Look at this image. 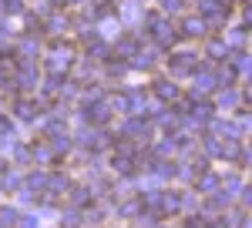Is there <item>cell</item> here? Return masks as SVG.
Masks as SVG:
<instances>
[{
	"instance_id": "1",
	"label": "cell",
	"mask_w": 252,
	"mask_h": 228,
	"mask_svg": "<svg viewBox=\"0 0 252 228\" xmlns=\"http://www.w3.org/2000/svg\"><path fill=\"white\" fill-rule=\"evenodd\" d=\"M195 64H198V57H195V54H178L172 60V74H189Z\"/></svg>"
},
{
	"instance_id": "2",
	"label": "cell",
	"mask_w": 252,
	"mask_h": 228,
	"mask_svg": "<svg viewBox=\"0 0 252 228\" xmlns=\"http://www.w3.org/2000/svg\"><path fill=\"white\" fill-rule=\"evenodd\" d=\"M182 30H185L189 37H202V34H205V20H202V17H189Z\"/></svg>"
},
{
	"instance_id": "3",
	"label": "cell",
	"mask_w": 252,
	"mask_h": 228,
	"mask_svg": "<svg viewBox=\"0 0 252 228\" xmlns=\"http://www.w3.org/2000/svg\"><path fill=\"white\" fill-rule=\"evenodd\" d=\"M67 64H71V51H58V54L51 57V67H54V71H58V67H67Z\"/></svg>"
},
{
	"instance_id": "4",
	"label": "cell",
	"mask_w": 252,
	"mask_h": 228,
	"mask_svg": "<svg viewBox=\"0 0 252 228\" xmlns=\"http://www.w3.org/2000/svg\"><path fill=\"white\" fill-rule=\"evenodd\" d=\"M178 94V87H175V84H168V81H161V84H158V97H165V101H168V97H175Z\"/></svg>"
},
{
	"instance_id": "5",
	"label": "cell",
	"mask_w": 252,
	"mask_h": 228,
	"mask_svg": "<svg viewBox=\"0 0 252 228\" xmlns=\"http://www.w3.org/2000/svg\"><path fill=\"white\" fill-rule=\"evenodd\" d=\"M0 225H17V211L3 208V211H0Z\"/></svg>"
},
{
	"instance_id": "6",
	"label": "cell",
	"mask_w": 252,
	"mask_h": 228,
	"mask_svg": "<svg viewBox=\"0 0 252 228\" xmlns=\"http://www.w3.org/2000/svg\"><path fill=\"white\" fill-rule=\"evenodd\" d=\"M88 117H94V121H108V108H104V104H97V108L88 111Z\"/></svg>"
},
{
	"instance_id": "7",
	"label": "cell",
	"mask_w": 252,
	"mask_h": 228,
	"mask_svg": "<svg viewBox=\"0 0 252 228\" xmlns=\"http://www.w3.org/2000/svg\"><path fill=\"white\" fill-rule=\"evenodd\" d=\"M161 205H165L168 211H175V208H178V195H165V201H161Z\"/></svg>"
},
{
	"instance_id": "8",
	"label": "cell",
	"mask_w": 252,
	"mask_h": 228,
	"mask_svg": "<svg viewBox=\"0 0 252 228\" xmlns=\"http://www.w3.org/2000/svg\"><path fill=\"white\" fill-rule=\"evenodd\" d=\"M209 54H225V44H222V40H212V44H209Z\"/></svg>"
},
{
	"instance_id": "9",
	"label": "cell",
	"mask_w": 252,
	"mask_h": 228,
	"mask_svg": "<svg viewBox=\"0 0 252 228\" xmlns=\"http://www.w3.org/2000/svg\"><path fill=\"white\" fill-rule=\"evenodd\" d=\"M17 114L20 117H34V108L31 104H17Z\"/></svg>"
},
{
	"instance_id": "10",
	"label": "cell",
	"mask_w": 252,
	"mask_h": 228,
	"mask_svg": "<svg viewBox=\"0 0 252 228\" xmlns=\"http://www.w3.org/2000/svg\"><path fill=\"white\" fill-rule=\"evenodd\" d=\"M61 228H78V215H67V218L61 222Z\"/></svg>"
},
{
	"instance_id": "11",
	"label": "cell",
	"mask_w": 252,
	"mask_h": 228,
	"mask_svg": "<svg viewBox=\"0 0 252 228\" xmlns=\"http://www.w3.org/2000/svg\"><path fill=\"white\" fill-rule=\"evenodd\" d=\"M198 87H202V91H209V87H212V77L202 74V77H198Z\"/></svg>"
},
{
	"instance_id": "12",
	"label": "cell",
	"mask_w": 252,
	"mask_h": 228,
	"mask_svg": "<svg viewBox=\"0 0 252 228\" xmlns=\"http://www.w3.org/2000/svg\"><path fill=\"white\" fill-rule=\"evenodd\" d=\"M189 228H209V222H202V218H198V222H189Z\"/></svg>"
},
{
	"instance_id": "13",
	"label": "cell",
	"mask_w": 252,
	"mask_h": 228,
	"mask_svg": "<svg viewBox=\"0 0 252 228\" xmlns=\"http://www.w3.org/2000/svg\"><path fill=\"white\" fill-rule=\"evenodd\" d=\"M246 205H252V188H249V191H246Z\"/></svg>"
},
{
	"instance_id": "14",
	"label": "cell",
	"mask_w": 252,
	"mask_h": 228,
	"mask_svg": "<svg viewBox=\"0 0 252 228\" xmlns=\"http://www.w3.org/2000/svg\"><path fill=\"white\" fill-rule=\"evenodd\" d=\"M7 128H10V124H7V121H3V117H0V131H7Z\"/></svg>"
},
{
	"instance_id": "15",
	"label": "cell",
	"mask_w": 252,
	"mask_h": 228,
	"mask_svg": "<svg viewBox=\"0 0 252 228\" xmlns=\"http://www.w3.org/2000/svg\"><path fill=\"white\" fill-rule=\"evenodd\" d=\"M242 228H252V222H246V225H242Z\"/></svg>"
},
{
	"instance_id": "16",
	"label": "cell",
	"mask_w": 252,
	"mask_h": 228,
	"mask_svg": "<svg viewBox=\"0 0 252 228\" xmlns=\"http://www.w3.org/2000/svg\"><path fill=\"white\" fill-rule=\"evenodd\" d=\"M246 3H249V7H252V0H246Z\"/></svg>"
}]
</instances>
